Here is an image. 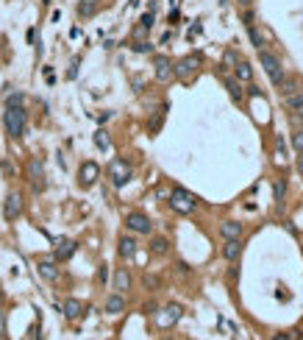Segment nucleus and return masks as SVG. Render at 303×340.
Instances as JSON below:
<instances>
[{"label":"nucleus","mask_w":303,"mask_h":340,"mask_svg":"<svg viewBox=\"0 0 303 340\" xmlns=\"http://www.w3.org/2000/svg\"><path fill=\"white\" fill-rule=\"evenodd\" d=\"M25 123H28V114H25L23 106H6V112H3V125H6V131L12 134L14 140H20L25 134Z\"/></svg>","instance_id":"1"},{"label":"nucleus","mask_w":303,"mask_h":340,"mask_svg":"<svg viewBox=\"0 0 303 340\" xmlns=\"http://www.w3.org/2000/svg\"><path fill=\"white\" fill-rule=\"evenodd\" d=\"M170 207L175 209L178 215H189V212L197 209V198L192 195L189 190H184V187H175V190L170 192Z\"/></svg>","instance_id":"2"},{"label":"nucleus","mask_w":303,"mask_h":340,"mask_svg":"<svg viewBox=\"0 0 303 340\" xmlns=\"http://www.w3.org/2000/svg\"><path fill=\"white\" fill-rule=\"evenodd\" d=\"M200 64H203V59H200L197 53L184 56V59L172 61V76H175V78H181V81H189V78H195V76H197Z\"/></svg>","instance_id":"3"},{"label":"nucleus","mask_w":303,"mask_h":340,"mask_svg":"<svg viewBox=\"0 0 303 340\" xmlns=\"http://www.w3.org/2000/svg\"><path fill=\"white\" fill-rule=\"evenodd\" d=\"M259 59H262V67H264V73H267L270 84H273V87H278V84L286 78V73H284V67H281L278 56L270 53V50H262V56H259Z\"/></svg>","instance_id":"4"},{"label":"nucleus","mask_w":303,"mask_h":340,"mask_svg":"<svg viewBox=\"0 0 303 340\" xmlns=\"http://www.w3.org/2000/svg\"><path fill=\"white\" fill-rule=\"evenodd\" d=\"M131 176H134V167L125 159H112L109 162V179H112L114 187H125L128 181H131Z\"/></svg>","instance_id":"5"},{"label":"nucleus","mask_w":303,"mask_h":340,"mask_svg":"<svg viewBox=\"0 0 303 340\" xmlns=\"http://www.w3.org/2000/svg\"><path fill=\"white\" fill-rule=\"evenodd\" d=\"M181 315H184L181 304H167V307H161V310L156 312V326L170 329V326H175V323L181 321Z\"/></svg>","instance_id":"6"},{"label":"nucleus","mask_w":303,"mask_h":340,"mask_svg":"<svg viewBox=\"0 0 303 340\" xmlns=\"http://www.w3.org/2000/svg\"><path fill=\"white\" fill-rule=\"evenodd\" d=\"M125 226L131 229L134 234H150V232H153V223H150V218L142 215V212H131V215L125 218Z\"/></svg>","instance_id":"7"},{"label":"nucleus","mask_w":303,"mask_h":340,"mask_svg":"<svg viewBox=\"0 0 303 340\" xmlns=\"http://www.w3.org/2000/svg\"><path fill=\"white\" fill-rule=\"evenodd\" d=\"M97 179H100V167H97L95 162H83L81 170H78V181H81V187H92Z\"/></svg>","instance_id":"8"},{"label":"nucleus","mask_w":303,"mask_h":340,"mask_svg":"<svg viewBox=\"0 0 303 340\" xmlns=\"http://www.w3.org/2000/svg\"><path fill=\"white\" fill-rule=\"evenodd\" d=\"M28 176H31V187H34L36 192L45 190V167H42L39 159H31L28 162Z\"/></svg>","instance_id":"9"},{"label":"nucleus","mask_w":303,"mask_h":340,"mask_svg":"<svg viewBox=\"0 0 303 340\" xmlns=\"http://www.w3.org/2000/svg\"><path fill=\"white\" fill-rule=\"evenodd\" d=\"M3 215H6V221H17V218L23 215V195H20V192H12V195L6 198Z\"/></svg>","instance_id":"10"},{"label":"nucleus","mask_w":303,"mask_h":340,"mask_svg":"<svg viewBox=\"0 0 303 340\" xmlns=\"http://www.w3.org/2000/svg\"><path fill=\"white\" fill-rule=\"evenodd\" d=\"M153 67H156V78H159L161 84H167L170 78H175V76H172V61L167 59V56H156Z\"/></svg>","instance_id":"11"},{"label":"nucleus","mask_w":303,"mask_h":340,"mask_svg":"<svg viewBox=\"0 0 303 340\" xmlns=\"http://www.w3.org/2000/svg\"><path fill=\"white\" fill-rule=\"evenodd\" d=\"M75 248H78V245L72 243V240H59V243H56L53 259H56V262H64V259H70L72 254H75Z\"/></svg>","instance_id":"12"},{"label":"nucleus","mask_w":303,"mask_h":340,"mask_svg":"<svg viewBox=\"0 0 303 340\" xmlns=\"http://www.w3.org/2000/svg\"><path fill=\"white\" fill-rule=\"evenodd\" d=\"M39 276L42 279H48V282H56L59 279V268H56V259H39Z\"/></svg>","instance_id":"13"},{"label":"nucleus","mask_w":303,"mask_h":340,"mask_svg":"<svg viewBox=\"0 0 303 340\" xmlns=\"http://www.w3.org/2000/svg\"><path fill=\"white\" fill-rule=\"evenodd\" d=\"M220 234L226 240H239L242 237V223L239 221H223L220 223Z\"/></svg>","instance_id":"14"},{"label":"nucleus","mask_w":303,"mask_h":340,"mask_svg":"<svg viewBox=\"0 0 303 340\" xmlns=\"http://www.w3.org/2000/svg\"><path fill=\"white\" fill-rule=\"evenodd\" d=\"M114 290H117V293L131 290V274H128L125 268H117V270H114Z\"/></svg>","instance_id":"15"},{"label":"nucleus","mask_w":303,"mask_h":340,"mask_svg":"<svg viewBox=\"0 0 303 340\" xmlns=\"http://www.w3.org/2000/svg\"><path fill=\"white\" fill-rule=\"evenodd\" d=\"M120 257L123 259H134L137 257V240L134 237H120Z\"/></svg>","instance_id":"16"},{"label":"nucleus","mask_w":303,"mask_h":340,"mask_svg":"<svg viewBox=\"0 0 303 340\" xmlns=\"http://www.w3.org/2000/svg\"><path fill=\"white\" fill-rule=\"evenodd\" d=\"M239 254H242V243H239V240H226V245H223V257H226L228 262H237Z\"/></svg>","instance_id":"17"},{"label":"nucleus","mask_w":303,"mask_h":340,"mask_svg":"<svg viewBox=\"0 0 303 340\" xmlns=\"http://www.w3.org/2000/svg\"><path fill=\"white\" fill-rule=\"evenodd\" d=\"M123 310H125L123 293H114V296H109V299H106V312H109V315H120Z\"/></svg>","instance_id":"18"},{"label":"nucleus","mask_w":303,"mask_h":340,"mask_svg":"<svg viewBox=\"0 0 303 340\" xmlns=\"http://www.w3.org/2000/svg\"><path fill=\"white\" fill-rule=\"evenodd\" d=\"M100 9V0H78V14L81 17H95Z\"/></svg>","instance_id":"19"},{"label":"nucleus","mask_w":303,"mask_h":340,"mask_svg":"<svg viewBox=\"0 0 303 340\" xmlns=\"http://www.w3.org/2000/svg\"><path fill=\"white\" fill-rule=\"evenodd\" d=\"M226 90H228V95H231L237 103L245 98V90L239 87V81H237V78H226Z\"/></svg>","instance_id":"20"},{"label":"nucleus","mask_w":303,"mask_h":340,"mask_svg":"<svg viewBox=\"0 0 303 340\" xmlns=\"http://www.w3.org/2000/svg\"><path fill=\"white\" fill-rule=\"evenodd\" d=\"M234 73H237V81H250V78H253V67H250L248 61H242V59L237 61Z\"/></svg>","instance_id":"21"},{"label":"nucleus","mask_w":303,"mask_h":340,"mask_svg":"<svg viewBox=\"0 0 303 340\" xmlns=\"http://www.w3.org/2000/svg\"><path fill=\"white\" fill-rule=\"evenodd\" d=\"M61 310H64V315L70 318V321H75V318L81 315V310H83V307H81V301H75V299H67Z\"/></svg>","instance_id":"22"},{"label":"nucleus","mask_w":303,"mask_h":340,"mask_svg":"<svg viewBox=\"0 0 303 340\" xmlns=\"http://www.w3.org/2000/svg\"><path fill=\"white\" fill-rule=\"evenodd\" d=\"M150 251H153L156 257H164L167 251H170V243H167L164 237H153L150 240Z\"/></svg>","instance_id":"23"},{"label":"nucleus","mask_w":303,"mask_h":340,"mask_svg":"<svg viewBox=\"0 0 303 340\" xmlns=\"http://www.w3.org/2000/svg\"><path fill=\"white\" fill-rule=\"evenodd\" d=\"M284 103H286V109H292V112H297V109L303 106V92L297 90V92H292V95H284Z\"/></svg>","instance_id":"24"},{"label":"nucleus","mask_w":303,"mask_h":340,"mask_svg":"<svg viewBox=\"0 0 303 340\" xmlns=\"http://www.w3.org/2000/svg\"><path fill=\"white\" fill-rule=\"evenodd\" d=\"M284 198H286V181L278 179V181H275V203L284 207Z\"/></svg>","instance_id":"25"},{"label":"nucleus","mask_w":303,"mask_h":340,"mask_svg":"<svg viewBox=\"0 0 303 340\" xmlns=\"http://www.w3.org/2000/svg\"><path fill=\"white\" fill-rule=\"evenodd\" d=\"M95 145H97L100 151H109V145H112V143H109L106 131H97V134H95Z\"/></svg>","instance_id":"26"},{"label":"nucleus","mask_w":303,"mask_h":340,"mask_svg":"<svg viewBox=\"0 0 303 340\" xmlns=\"http://www.w3.org/2000/svg\"><path fill=\"white\" fill-rule=\"evenodd\" d=\"M131 50H137V53H150V50H153V45H150V42H137V39H134Z\"/></svg>","instance_id":"27"},{"label":"nucleus","mask_w":303,"mask_h":340,"mask_svg":"<svg viewBox=\"0 0 303 340\" xmlns=\"http://www.w3.org/2000/svg\"><path fill=\"white\" fill-rule=\"evenodd\" d=\"M139 28H145V31H150V28H153V12L142 14V20H139Z\"/></svg>","instance_id":"28"},{"label":"nucleus","mask_w":303,"mask_h":340,"mask_svg":"<svg viewBox=\"0 0 303 340\" xmlns=\"http://www.w3.org/2000/svg\"><path fill=\"white\" fill-rule=\"evenodd\" d=\"M23 101H25V95L14 92V95H9V98H6V106H23Z\"/></svg>","instance_id":"29"},{"label":"nucleus","mask_w":303,"mask_h":340,"mask_svg":"<svg viewBox=\"0 0 303 340\" xmlns=\"http://www.w3.org/2000/svg\"><path fill=\"white\" fill-rule=\"evenodd\" d=\"M289 143H292V148H295V151H303V131H295Z\"/></svg>","instance_id":"30"},{"label":"nucleus","mask_w":303,"mask_h":340,"mask_svg":"<svg viewBox=\"0 0 303 340\" xmlns=\"http://www.w3.org/2000/svg\"><path fill=\"white\" fill-rule=\"evenodd\" d=\"M223 61H226V67H234L239 61V56L234 53V50H226V56H223Z\"/></svg>","instance_id":"31"},{"label":"nucleus","mask_w":303,"mask_h":340,"mask_svg":"<svg viewBox=\"0 0 303 340\" xmlns=\"http://www.w3.org/2000/svg\"><path fill=\"white\" fill-rule=\"evenodd\" d=\"M248 34H250V39H253L256 48H262V36H259V31H256L253 25H248Z\"/></svg>","instance_id":"32"},{"label":"nucleus","mask_w":303,"mask_h":340,"mask_svg":"<svg viewBox=\"0 0 303 340\" xmlns=\"http://www.w3.org/2000/svg\"><path fill=\"white\" fill-rule=\"evenodd\" d=\"M295 167H297V173H303V151H297V159H295Z\"/></svg>","instance_id":"33"},{"label":"nucleus","mask_w":303,"mask_h":340,"mask_svg":"<svg viewBox=\"0 0 303 340\" xmlns=\"http://www.w3.org/2000/svg\"><path fill=\"white\" fill-rule=\"evenodd\" d=\"M273 340H295V334H292V332H281V334H275Z\"/></svg>","instance_id":"34"},{"label":"nucleus","mask_w":303,"mask_h":340,"mask_svg":"<svg viewBox=\"0 0 303 340\" xmlns=\"http://www.w3.org/2000/svg\"><path fill=\"white\" fill-rule=\"evenodd\" d=\"M6 332V315H3V310H0V334Z\"/></svg>","instance_id":"35"},{"label":"nucleus","mask_w":303,"mask_h":340,"mask_svg":"<svg viewBox=\"0 0 303 340\" xmlns=\"http://www.w3.org/2000/svg\"><path fill=\"white\" fill-rule=\"evenodd\" d=\"M106 276H109V270H106V265H103V268L97 270V279H100V282H106Z\"/></svg>","instance_id":"36"},{"label":"nucleus","mask_w":303,"mask_h":340,"mask_svg":"<svg viewBox=\"0 0 303 340\" xmlns=\"http://www.w3.org/2000/svg\"><path fill=\"white\" fill-rule=\"evenodd\" d=\"M239 3H242V6H250V3H253V0H239Z\"/></svg>","instance_id":"37"},{"label":"nucleus","mask_w":303,"mask_h":340,"mask_svg":"<svg viewBox=\"0 0 303 340\" xmlns=\"http://www.w3.org/2000/svg\"><path fill=\"white\" fill-rule=\"evenodd\" d=\"M297 114H300V117H303V106H300V109H297Z\"/></svg>","instance_id":"38"},{"label":"nucleus","mask_w":303,"mask_h":340,"mask_svg":"<svg viewBox=\"0 0 303 340\" xmlns=\"http://www.w3.org/2000/svg\"><path fill=\"white\" fill-rule=\"evenodd\" d=\"M137 3H139V0H131V6H137Z\"/></svg>","instance_id":"39"},{"label":"nucleus","mask_w":303,"mask_h":340,"mask_svg":"<svg viewBox=\"0 0 303 340\" xmlns=\"http://www.w3.org/2000/svg\"><path fill=\"white\" fill-rule=\"evenodd\" d=\"M0 340H6V337H3V334H0Z\"/></svg>","instance_id":"40"},{"label":"nucleus","mask_w":303,"mask_h":340,"mask_svg":"<svg viewBox=\"0 0 303 340\" xmlns=\"http://www.w3.org/2000/svg\"><path fill=\"white\" fill-rule=\"evenodd\" d=\"M161 340H170V337H161Z\"/></svg>","instance_id":"41"}]
</instances>
